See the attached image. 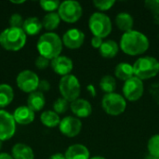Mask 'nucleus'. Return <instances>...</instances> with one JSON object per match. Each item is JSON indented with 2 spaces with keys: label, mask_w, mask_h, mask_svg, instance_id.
Wrapping results in <instances>:
<instances>
[{
  "label": "nucleus",
  "mask_w": 159,
  "mask_h": 159,
  "mask_svg": "<svg viewBox=\"0 0 159 159\" xmlns=\"http://www.w3.org/2000/svg\"><path fill=\"white\" fill-rule=\"evenodd\" d=\"M46 100L44 94L40 91H34L30 93L27 99V106L34 112H38L43 109L45 106Z\"/></svg>",
  "instance_id": "nucleus-18"
},
{
  "label": "nucleus",
  "mask_w": 159,
  "mask_h": 159,
  "mask_svg": "<svg viewBox=\"0 0 159 159\" xmlns=\"http://www.w3.org/2000/svg\"><path fill=\"white\" fill-rule=\"evenodd\" d=\"M132 66L134 75L141 80L155 77L159 73V61L151 56L139 58Z\"/></svg>",
  "instance_id": "nucleus-4"
},
{
  "label": "nucleus",
  "mask_w": 159,
  "mask_h": 159,
  "mask_svg": "<svg viewBox=\"0 0 159 159\" xmlns=\"http://www.w3.org/2000/svg\"><path fill=\"white\" fill-rule=\"evenodd\" d=\"M40 120L43 125L48 128H55L61 123V118L54 111H45L40 116Z\"/></svg>",
  "instance_id": "nucleus-25"
},
{
  "label": "nucleus",
  "mask_w": 159,
  "mask_h": 159,
  "mask_svg": "<svg viewBox=\"0 0 159 159\" xmlns=\"http://www.w3.org/2000/svg\"><path fill=\"white\" fill-rule=\"evenodd\" d=\"M133 22L132 16L128 12H120L116 17V24L117 28L125 33L132 30Z\"/></svg>",
  "instance_id": "nucleus-20"
},
{
  "label": "nucleus",
  "mask_w": 159,
  "mask_h": 159,
  "mask_svg": "<svg viewBox=\"0 0 159 159\" xmlns=\"http://www.w3.org/2000/svg\"><path fill=\"white\" fill-rule=\"evenodd\" d=\"M23 22H24V20H23L21 15H20L19 13L12 14L9 19V25H10V27H13V28H22Z\"/></svg>",
  "instance_id": "nucleus-32"
},
{
  "label": "nucleus",
  "mask_w": 159,
  "mask_h": 159,
  "mask_svg": "<svg viewBox=\"0 0 159 159\" xmlns=\"http://www.w3.org/2000/svg\"><path fill=\"white\" fill-rule=\"evenodd\" d=\"M14 98L13 89L7 84L0 85V108H4L11 103Z\"/></svg>",
  "instance_id": "nucleus-24"
},
{
  "label": "nucleus",
  "mask_w": 159,
  "mask_h": 159,
  "mask_svg": "<svg viewBox=\"0 0 159 159\" xmlns=\"http://www.w3.org/2000/svg\"><path fill=\"white\" fill-rule=\"evenodd\" d=\"M61 22V18L58 13L56 12H50L45 15L42 20V24L44 28L48 31H52L55 30Z\"/></svg>",
  "instance_id": "nucleus-26"
},
{
  "label": "nucleus",
  "mask_w": 159,
  "mask_h": 159,
  "mask_svg": "<svg viewBox=\"0 0 159 159\" xmlns=\"http://www.w3.org/2000/svg\"><path fill=\"white\" fill-rule=\"evenodd\" d=\"M88 90L90 92V94L92 95V97H94L95 95H96V92H95V89H94V87L92 86V85H89V86H88Z\"/></svg>",
  "instance_id": "nucleus-38"
},
{
  "label": "nucleus",
  "mask_w": 159,
  "mask_h": 159,
  "mask_svg": "<svg viewBox=\"0 0 159 159\" xmlns=\"http://www.w3.org/2000/svg\"><path fill=\"white\" fill-rule=\"evenodd\" d=\"M36 47L40 56L53 60L59 57L62 50V40L57 34L48 32L39 37Z\"/></svg>",
  "instance_id": "nucleus-2"
},
{
  "label": "nucleus",
  "mask_w": 159,
  "mask_h": 159,
  "mask_svg": "<svg viewBox=\"0 0 159 159\" xmlns=\"http://www.w3.org/2000/svg\"><path fill=\"white\" fill-rule=\"evenodd\" d=\"M39 78L35 73L30 70H24L20 72L16 79L18 88L26 93H32L38 89Z\"/></svg>",
  "instance_id": "nucleus-9"
},
{
  "label": "nucleus",
  "mask_w": 159,
  "mask_h": 159,
  "mask_svg": "<svg viewBox=\"0 0 159 159\" xmlns=\"http://www.w3.org/2000/svg\"><path fill=\"white\" fill-rule=\"evenodd\" d=\"M116 82L114 76L110 75H106L103 77H102L100 81V88L102 91L105 92V94L113 93L116 89Z\"/></svg>",
  "instance_id": "nucleus-27"
},
{
  "label": "nucleus",
  "mask_w": 159,
  "mask_h": 159,
  "mask_svg": "<svg viewBox=\"0 0 159 159\" xmlns=\"http://www.w3.org/2000/svg\"><path fill=\"white\" fill-rule=\"evenodd\" d=\"M99 49H100V53L102 57L111 59V58H114L115 56H116V54L118 53V50H119V47L116 41L107 40V41H103L102 45L101 46V48Z\"/></svg>",
  "instance_id": "nucleus-23"
},
{
  "label": "nucleus",
  "mask_w": 159,
  "mask_h": 159,
  "mask_svg": "<svg viewBox=\"0 0 159 159\" xmlns=\"http://www.w3.org/2000/svg\"><path fill=\"white\" fill-rule=\"evenodd\" d=\"M143 159H158V158H157V157H153V156H151V155H147V156H145V157Z\"/></svg>",
  "instance_id": "nucleus-39"
},
{
  "label": "nucleus",
  "mask_w": 159,
  "mask_h": 159,
  "mask_svg": "<svg viewBox=\"0 0 159 159\" xmlns=\"http://www.w3.org/2000/svg\"><path fill=\"white\" fill-rule=\"evenodd\" d=\"M48 159H66L65 158V156L61 154V153H57V154H54L52 155Z\"/></svg>",
  "instance_id": "nucleus-36"
},
{
  "label": "nucleus",
  "mask_w": 159,
  "mask_h": 159,
  "mask_svg": "<svg viewBox=\"0 0 159 159\" xmlns=\"http://www.w3.org/2000/svg\"><path fill=\"white\" fill-rule=\"evenodd\" d=\"M82 13L83 9L81 5L73 0H67L61 3L58 11L61 20L68 23H75L77 21L81 18Z\"/></svg>",
  "instance_id": "nucleus-8"
},
{
  "label": "nucleus",
  "mask_w": 159,
  "mask_h": 159,
  "mask_svg": "<svg viewBox=\"0 0 159 159\" xmlns=\"http://www.w3.org/2000/svg\"><path fill=\"white\" fill-rule=\"evenodd\" d=\"M89 27L94 36L103 38L110 34L112 31V21L106 14L95 12L89 17Z\"/></svg>",
  "instance_id": "nucleus-5"
},
{
  "label": "nucleus",
  "mask_w": 159,
  "mask_h": 159,
  "mask_svg": "<svg viewBox=\"0 0 159 159\" xmlns=\"http://www.w3.org/2000/svg\"><path fill=\"white\" fill-rule=\"evenodd\" d=\"M26 43V34L22 28L9 27L0 34V45L7 50L18 51Z\"/></svg>",
  "instance_id": "nucleus-3"
},
{
  "label": "nucleus",
  "mask_w": 159,
  "mask_h": 159,
  "mask_svg": "<svg viewBox=\"0 0 159 159\" xmlns=\"http://www.w3.org/2000/svg\"><path fill=\"white\" fill-rule=\"evenodd\" d=\"M13 159H34V155L32 148L23 143H17L11 151Z\"/></svg>",
  "instance_id": "nucleus-19"
},
{
  "label": "nucleus",
  "mask_w": 159,
  "mask_h": 159,
  "mask_svg": "<svg viewBox=\"0 0 159 159\" xmlns=\"http://www.w3.org/2000/svg\"><path fill=\"white\" fill-rule=\"evenodd\" d=\"M60 131L66 137L73 138L77 136L82 129V122L77 117L66 116L61 120L59 125Z\"/></svg>",
  "instance_id": "nucleus-12"
},
{
  "label": "nucleus",
  "mask_w": 159,
  "mask_h": 159,
  "mask_svg": "<svg viewBox=\"0 0 159 159\" xmlns=\"http://www.w3.org/2000/svg\"><path fill=\"white\" fill-rule=\"evenodd\" d=\"M119 45L124 53L136 56L144 53L149 48V40L144 34L131 30L123 34Z\"/></svg>",
  "instance_id": "nucleus-1"
},
{
  "label": "nucleus",
  "mask_w": 159,
  "mask_h": 159,
  "mask_svg": "<svg viewBox=\"0 0 159 159\" xmlns=\"http://www.w3.org/2000/svg\"><path fill=\"white\" fill-rule=\"evenodd\" d=\"M115 1L114 0H95L93 1V4L94 6L100 9V10H108L110 9L114 5H115Z\"/></svg>",
  "instance_id": "nucleus-31"
},
{
  "label": "nucleus",
  "mask_w": 159,
  "mask_h": 159,
  "mask_svg": "<svg viewBox=\"0 0 159 159\" xmlns=\"http://www.w3.org/2000/svg\"><path fill=\"white\" fill-rule=\"evenodd\" d=\"M49 89H50V84H49V82L48 80L43 79V80H40L39 81L38 89H39L40 92H42V93L43 92H47V91L49 90Z\"/></svg>",
  "instance_id": "nucleus-34"
},
{
  "label": "nucleus",
  "mask_w": 159,
  "mask_h": 159,
  "mask_svg": "<svg viewBox=\"0 0 159 159\" xmlns=\"http://www.w3.org/2000/svg\"><path fill=\"white\" fill-rule=\"evenodd\" d=\"M71 111L77 117H88L92 113V106L89 102L84 99H77L71 102Z\"/></svg>",
  "instance_id": "nucleus-15"
},
{
  "label": "nucleus",
  "mask_w": 159,
  "mask_h": 159,
  "mask_svg": "<svg viewBox=\"0 0 159 159\" xmlns=\"http://www.w3.org/2000/svg\"><path fill=\"white\" fill-rule=\"evenodd\" d=\"M11 3H13V4H22V3H24V1H11Z\"/></svg>",
  "instance_id": "nucleus-41"
},
{
  "label": "nucleus",
  "mask_w": 159,
  "mask_h": 159,
  "mask_svg": "<svg viewBox=\"0 0 159 159\" xmlns=\"http://www.w3.org/2000/svg\"><path fill=\"white\" fill-rule=\"evenodd\" d=\"M102 106L106 114L110 116H119L126 110L127 102L122 95L113 92L103 96Z\"/></svg>",
  "instance_id": "nucleus-7"
},
{
  "label": "nucleus",
  "mask_w": 159,
  "mask_h": 159,
  "mask_svg": "<svg viewBox=\"0 0 159 159\" xmlns=\"http://www.w3.org/2000/svg\"><path fill=\"white\" fill-rule=\"evenodd\" d=\"M42 27H43V24L39 19L35 17H30L24 20L23 25H22V30L24 31L26 35L27 34L35 35L42 30Z\"/></svg>",
  "instance_id": "nucleus-21"
},
{
  "label": "nucleus",
  "mask_w": 159,
  "mask_h": 159,
  "mask_svg": "<svg viewBox=\"0 0 159 159\" xmlns=\"http://www.w3.org/2000/svg\"><path fill=\"white\" fill-rule=\"evenodd\" d=\"M89 159H106L104 158L103 157H101V156H95V157H91V158Z\"/></svg>",
  "instance_id": "nucleus-40"
},
{
  "label": "nucleus",
  "mask_w": 159,
  "mask_h": 159,
  "mask_svg": "<svg viewBox=\"0 0 159 159\" xmlns=\"http://www.w3.org/2000/svg\"><path fill=\"white\" fill-rule=\"evenodd\" d=\"M68 108H69V102L66 101L65 99H63L62 97L57 99L53 103L54 112L58 115L64 114L68 110Z\"/></svg>",
  "instance_id": "nucleus-29"
},
{
  "label": "nucleus",
  "mask_w": 159,
  "mask_h": 159,
  "mask_svg": "<svg viewBox=\"0 0 159 159\" xmlns=\"http://www.w3.org/2000/svg\"><path fill=\"white\" fill-rule=\"evenodd\" d=\"M61 3L58 0H41L40 1V6L41 7L46 10L50 12H53L56 9H59Z\"/></svg>",
  "instance_id": "nucleus-30"
},
{
  "label": "nucleus",
  "mask_w": 159,
  "mask_h": 159,
  "mask_svg": "<svg viewBox=\"0 0 159 159\" xmlns=\"http://www.w3.org/2000/svg\"><path fill=\"white\" fill-rule=\"evenodd\" d=\"M59 89L62 98L72 102L78 99L81 92V86L75 75H67L61 78Z\"/></svg>",
  "instance_id": "nucleus-6"
},
{
  "label": "nucleus",
  "mask_w": 159,
  "mask_h": 159,
  "mask_svg": "<svg viewBox=\"0 0 159 159\" xmlns=\"http://www.w3.org/2000/svg\"><path fill=\"white\" fill-rule=\"evenodd\" d=\"M13 117L15 122L20 125H28L34 121V112L28 106H20L14 111Z\"/></svg>",
  "instance_id": "nucleus-16"
},
{
  "label": "nucleus",
  "mask_w": 159,
  "mask_h": 159,
  "mask_svg": "<svg viewBox=\"0 0 159 159\" xmlns=\"http://www.w3.org/2000/svg\"><path fill=\"white\" fill-rule=\"evenodd\" d=\"M85 40V34L77 28L69 29L62 36V44L71 49L80 48Z\"/></svg>",
  "instance_id": "nucleus-13"
},
{
  "label": "nucleus",
  "mask_w": 159,
  "mask_h": 159,
  "mask_svg": "<svg viewBox=\"0 0 159 159\" xmlns=\"http://www.w3.org/2000/svg\"><path fill=\"white\" fill-rule=\"evenodd\" d=\"M123 94L124 97L129 102H135L142 98L144 88L143 82L140 78L133 76L130 79L125 81L123 86Z\"/></svg>",
  "instance_id": "nucleus-10"
},
{
  "label": "nucleus",
  "mask_w": 159,
  "mask_h": 159,
  "mask_svg": "<svg viewBox=\"0 0 159 159\" xmlns=\"http://www.w3.org/2000/svg\"><path fill=\"white\" fill-rule=\"evenodd\" d=\"M66 159H89V151L83 144H73L65 152Z\"/></svg>",
  "instance_id": "nucleus-17"
},
{
  "label": "nucleus",
  "mask_w": 159,
  "mask_h": 159,
  "mask_svg": "<svg viewBox=\"0 0 159 159\" xmlns=\"http://www.w3.org/2000/svg\"><path fill=\"white\" fill-rule=\"evenodd\" d=\"M16 132V122L13 115L0 110V141L9 140Z\"/></svg>",
  "instance_id": "nucleus-11"
},
{
  "label": "nucleus",
  "mask_w": 159,
  "mask_h": 159,
  "mask_svg": "<svg viewBox=\"0 0 159 159\" xmlns=\"http://www.w3.org/2000/svg\"><path fill=\"white\" fill-rule=\"evenodd\" d=\"M115 75L120 80L127 81L134 75L133 66L127 62H120L115 69Z\"/></svg>",
  "instance_id": "nucleus-22"
},
{
  "label": "nucleus",
  "mask_w": 159,
  "mask_h": 159,
  "mask_svg": "<svg viewBox=\"0 0 159 159\" xmlns=\"http://www.w3.org/2000/svg\"><path fill=\"white\" fill-rule=\"evenodd\" d=\"M2 146H3V142H2V141H0V150L2 149Z\"/></svg>",
  "instance_id": "nucleus-42"
},
{
  "label": "nucleus",
  "mask_w": 159,
  "mask_h": 159,
  "mask_svg": "<svg viewBox=\"0 0 159 159\" xmlns=\"http://www.w3.org/2000/svg\"><path fill=\"white\" fill-rule=\"evenodd\" d=\"M51 67L56 74L61 76H65L67 75H70L73 70L74 64L70 58L60 55L59 57L51 61Z\"/></svg>",
  "instance_id": "nucleus-14"
},
{
  "label": "nucleus",
  "mask_w": 159,
  "mask_h": 159,
  "mask_svg": "<svg viewBox=\"0 0 159 159\" xmlns=\"http://www.w3.org/2000/svg\"><path fill=\"white\" fill-rule=\"evenodd\" d=\"M102 43H103V41H102V38H101V37L93 36L91 39V46L94 48H100L101 46L102 45Z\"/></svg>",
  "instance_id": "nucleus-35"
},
{
  "label": "nucleus",
  "mask_w": 159,
  "mask_h": 159,
  "mask_svg": "<svg viewBox=\"0 0 159 159\" xmlns=\"http://www.w3.org/2000/svg\"><path fill=\"white\" fill-rule=\"evenodd\" d=\"M147 148L149 155L159 159V134H156L149 139Z\"/></svg>",
  "instance_id": "nucleus-28"
},
{
  "label": "nucleus",
  "mask_w": 159,
  "mask_h": 159,
  "mask_svg": "<svg viewBox=\"0 0 159 159\" xmlns=\"http://www.w3.org/2000/svg\"><path fill=\"white\" fill-rule=\"evenodd\" d=\"M49 65V60L43 57V56H38L35 60V66L39 69V70H44L46 68H48Z\"/></svg>",
  "instance_id": "nucleus-33"
},
{
  "label": "nucleus",
  "mask_w": 159,
  "mask_h": 159,
  "mask_svg": "<svg viewBox=\"0 0 159 159\" xmlns=\"http://www.w3.org/2000/svg\"><path fill=\"white\" fill-rule=\"evenodd\" d=\"M0 159H13L12 156L7 154V153H1L0 154Z\"/></svg>",
  "instance_id": "nucleus-37"
}]
</instances>
